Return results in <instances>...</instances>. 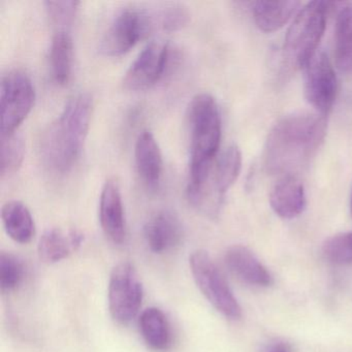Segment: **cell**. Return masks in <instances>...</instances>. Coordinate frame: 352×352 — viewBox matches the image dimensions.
<instances>
[{
    "label": "cell",
    "instance_id": "16",
    "mask_svg": "<svg viewBox=\"0 0 352 352\" xmlns=\"http://www.w3.org/2000/svg\"><path fill=\"white\" fill-rule=\"evenodd\" d=\"M135 164L143 182L150 188L160 183L162 174V156L160 146L149 131H143L135 143Z\"/></svg>",
    "mask_w": 352,
    "mask_h": 352
},
{
    "label": "cell",
    "instance_id": "9",
    "mask_svg": "<svg viewBox=\"0 0 352 352\" xmlns=\"http://www.w3.org/2000/svg\"><path fill=\"white\" fill-rule=\"evenodd\" d=\"M305 96L309 104L325 115L333 108L338 94V80L333 63L318 51L305 67Z\"/></svg>",
    "mask_w": 352,
    "mask_h": 352
},
{
    "label": "cell",
    "instance_id": "22",
    "mask_svg": "<svg viewBox=\"0 0 352 352\" xmlns=\"http://www.w3.org/2000/svg\"><path fill=\"white\" fill-rule=\"evenodd\" d=\"M242 168V153L236 145H230L218 158L213 174V190L220 199L238 179Z\"/></svg>",
    "mask_w": 352,
    "mask_h": 352
},
{
    "label": "cell",
    "instance_id": "23",
    "mask_svg": "<svg viewBox=\"0 0 352 352\" xmlns=\"http://www.w3.org/2000/svg\"><path fill=\"white\" fill-rule=\"evenodd\" d=\"M24 146L21 137L12 133V135H1V145H0V176L1 178L15 174L22 162H23Z\"/></svg>",
    "mask_w": 352,
    "mask_h": 352
},
{
    "label": "cell",
    "instance_id": "24",
    "mask_svg": "<svg viewBox=\"0 0 352 352\" xmlns=\"http://www.w3.org/2000/svg\"><path fill=\"white\" fill-rule=\"evenodd\" d=\"M25 277V265L17 255L11 252L0 253V289L11 292L17 289Z\"/></svg>",
    "mask_w": 352,
    "mask_h": 352
},
{
    "label": "cell",
    "instance_id": "11",
    "mask_svg": "<svg viewBox=\"0 0 352 352\" xmlns=\"http://www.w3.org/2000/svg\"><path fill=\"white\" fill-rule=\"evenodd\" d=\"M184 228L177 214L160 210L151 216L144 226V238L148 248L155 254H164L176 249L182 242Z\"/></svg>",
    "mask_w": 352,
    "mask_h": 352
},
{
    "label": "cell",
    "instance_id": "8",
    "mask_svg": "<svg viewBox=\"0 0 352 352\" xmlns=\"http://www.w3.org/2000/svg\"><path fill=\"white\" fill-rule=\"evenodd\" d=\"M36 92L28 74L13 69L3 76L0 87L1 135L15 133L32 111Z\"/></svg>",
    "mask_w": 352,
    "mask_h": 352
},
{
    "label": "cell",
    "instance_id": "10",
    "mask_svg": "<svg viewBox=\"0 0 352 352\" xmlns=\"http://www.w3.org/2000/svg\"><path fill=\"white\" fill-rule=\"evenodd\" d=\"M170 56L168 43L152 41L131 63L123 79L126 89L145 90L160 81L164 76Z\"/></svg>",
    "mask_w": 352,
    "mask_h": 352
},
{
    "label": "cell",
    "instance_id": "4",
    "mask_svg": "<svg viewBox=\"0 0 352 352\" xmlns=\"http://www.w3.org/2000/svg\"><path fill=\"white\" fill-rule=\"evenodd\" d=\"M329 11V3L311 1L296 14L284 42L283 60L287 69H305L318 52Z\"/></svg>",
    "mask_w": 352,
    "mask_h": 352
},
{
    "label": "cell",
    "instance_id": "6",
    "mask_svg": "<svg viewBox=\"0 0 352 352\" xmlns=\"http://www.w3.org/2000/svg\"><path fill=\"white\" fill-rule=\"evenodd\" d=\"M156 30L160 28L155 11L127 8L111 22L100 41V52L107 56H121Z\"/></svg>",
    "mask_w": 352,
    "mask_h": 352
},
{
    "label": "cell",
    "instance_id": "3",
    "mask_svg": "<svg viewBox=\"0 0 352 352\" xmlns=\"http://www.w3.org/2000/svg\"><path fill=\"white\" fill-rule=\"evenodd\" d=\"M190 129V162L187 197L189 201L199 197L209 182L214 158L221 140V118L213 96L199 94L188 108Z\"/></svg>",
    "mask_w": 352,
    "mask_h": 352
},
{
    "label": "cell",
    "instance_id": "26",
    "mask_svg": "<svg viewBox=\"0 0 352 352\" xmlns=\"http://www.w3.org/2000/svg\"><path fill=\"white\" fill-rule=\"evenodd\" d=\"M158 28L164 32H176L184 28L190 19L188 10L182 5H168L156 10Z\"/></svg>",
    "mask_w": 352,
    "mask_h": 352
},
{
    "label": "cell",
    "instance_id": "20",
    "mask_svg": "<svg viewBox=\"0 0 352 352\" xmlns=\"http://www.w3.org/2000/svg\"><path fill=\"white\" fill-rule=\"evenodd\" d=\"M74 45L71 36L59 30L53 36L50 49L51 73L59 85H65L71 79L73 69Z\"/></svg>",
    "mask_w": 352,
    "mask_h": 352
},
{
    "label": "cell",
    "instance_id": "15",
    "mask_svg": "<svg viewBox=\"0 0 352 352\" xmlns=\"http://www.w3.org/2000/svg\"><path fill=\"white\" fill-rule=\"evenodd\" d=\"M84 234L79 230L63 232L60 228H49L41 236L38 257L43 263L53 265L69 257L81 247Z\"/></svg>",
    "mask_w": 352,
    "mask_h": 352
},
{
    "label": "cell",
    "instance_id": "29",
    "mask_svg": "<svg viewBox=\"0 0 352 352\" xmlns=\"http://www.w3.org/2000/svg\"><path fill=\"white\" fill-rule=\"evenodd\" d=\"M350 212H351V216H352V195H351V201H350Z\"/></svg>",
    "mask_w": 352,
    "mask_h": 352
},
{
    "label": "cell",
    "instance_id": "2",
    "mask_svg": "<svg viewBox=\"0 0 352 352\" xmlns=\"http://www.w3.org/2000/svg\"><path fill=\"white\" fill-rule=\"evenodd\" d=\"M94 104L89 94L69 98L61 114L45 129L40 142L45 166L55 174H65L77 164L89 131Z\"/></svg>",
    "mask_w": 352,
    "mask_h": 352
},
{
    "label": "cell",
    "instance_id": "19",
    "mask_svg": "<svg viewBox=\"0 0 352 352\" xmlns=\"http://www.w3.org/2000/svg\"><path fill=\"white\" fill-rule=\"evenodd\" d=\"M1 219L6 232L15 242L26 244L36 232L34 218L28 208L19 201H10L3 205Z\"/></svg>",
    "mask_w": 352,
    "mask_h": 352
},
{
    "label": "cell",
    "instance_id": "7",
    "mask_svg": "<svg viewBox=\"0 0 352 352\" xmlns=\"http://www.w3.org/2000/svg\"><path fill=\"white\" fill-rule=\"evenodd\" d=\"M109 310L120 324H129L139 314L144 298L143 284L131 263L115 265L109 281Z\"/></svg>",
    "mask_w": 352,
    "mask_h": 352
},
{
    "label": "cell",
    "instance_id": "17",
    "mask_svg": "<svg viewBox=\"0 0 352 352\" xmlns=\"http://www.w3.org/2000/svg\"><path fill=\"white\" fill-rule=\"evenodd\" d=\"M140 331L148 347L166 351L172 344V331L166 314L160 309L150 307L140 315Z\"/></svg>",
    "mask_w": 352,
    "mask_h": 352
},
{
    "label": "cell",
    "instance_id": "14",
    "mask_svg": "<svg viewBox=\"0 0 352 352\" xmlns=\"http://www.w3.org/2000/svg\"><path fill=\"white\" fill-rule=\"evenodd\" d=\"M269 199L272 210L283 219L298 217L307 207L306 190L296 176L281 177L272 188Z\"/></svg>",
    "mask_w": 352,
    "mask_h": 352
},
{
    "label": "cell",
    "instance_id": "28",
    "mask_svg": "<svg viewBox=\"0 0 352 352\" xmlns=\"http://www.w3.org/2000/svg\"><path fill=\"white\" fill-rule=\"evenodd\" d=\"M263 352H289L285 346L282 344H273V345L267 346L263 349Z\"/></svg>",
    "mask_w": 352,
    "mask_h": 352
},
{
    "label": "cell",
    "instance_id": "13",
    "mask_svg": "<svg viewBox=\"0 0 352 352\" xmlns=\"http://www.w3.org/2000/svg\"><path fill=\"white\" fill-rule=\"evenodd\" d=\"M224 263L230 274L247 285L267 287L273 277L256 255L242 245L230 247L224 254Z\"/></svg>",
    "mask_w": 352,
    "mask_h": 352
},
{
    "label": "cell",
    "instance_id": "5",
    "mask_svg": "<svg viewBox=\"0 0 352 352\" xmlns=\"http://www.w3.org/2000/svg\"><path fill=\"white\" fill-rule=\"evenodd\" d=\"M189 265L195 284L208 302L226 318L239 320L242 317V308L209 253L195 251L189 257Z\"/></svg>",
    "mask_w": 352,
    "mask_h": 352
},
{
    "label": "cell",
    "instance_id": "12",
    "mask_svg": "<svg viewBox=\"0 0 352 352\" xmlns=\"http://www.w3.org/2000/svg\"><path fill=\"white\" fill-rule=\"evenodd\" d=\"M100 221L107 238L117 245L124 242L126 236L124 209L120 187L116 179H109L102 187L100 201Z\"/></svg>",
    "mask_w": 352,
    "mask_h": 352
},
{
    "label": "cell",
    "instance_id": "18",
    "mask_svg": "<svg viewBox=\"0 0 352 352\" xmlns=\"http://www.w3.org/2000/svg\"><path fill=\"white\" fill-rule=\"evenodd\" d=\"M300 1H257L253 5V19L263 32L281 30L296 13Z\"/></svg>",
    "mask_w": 352,
    "mask_h": 352
},
{
    "label": "cell",
    "instance_id": "25",
    "mask_svg": "<svg viewBox=\"0 0 352 352\" xmlns=\"http://www.w3.org/2000/svg\"><path fill=\"white\" fill-rule=\"evenodd\" d=\"M322 254L335 265H351L352 232H342L327 239L322 246Z\"/></svg>",
    "mask_w": 352,
    "mask_h": 352
},
{
    "label": "cell",
    "instance_id": "21",
    "mask_svg": "<svg viewBox=\"0 0 352 352\" xmlns=\"http://www.w3.org/2000/svg\"><path fill=\"white\" fill-rule=\"evenodd\" d=\"M335 60L343 73L352 72V6L340 10L336 20Z\"/></svg>",
    "mask_w": 352,
    "mask_h": 352
},
{
    "label": "cell",
    "instance_id": "27",
    "mask_svg": "<svg viewBox=\"0 0 352 352\" xmlns=\"http://www.w3.org/2000/svg\"><path fill=\"white\" fill-rule=\"evenodd\" d=\"M46 11L50 21L54 25L67 26L73 22L77 14L80 1L69 0V1H46Z\"/></svg>",
    "mask_w": 352,
    "mask_h": 352
},
{
    "label": "cell",
    "instance_id": "1",
    "mask_svg": "<svg viewBox=\"0 0 352 352\" xmlns=\"http://www.w3.org/2000/svg\"><path fill=\"white\" fill-rule=\"evenodd\" d=\"M323 115L294 113L280 119L267 135L263 160L270 174L294 176L322 145L327 135Z\"/></svg>",
    "mask_w": 352,
    "mask_h": 352
}]
</instances>
